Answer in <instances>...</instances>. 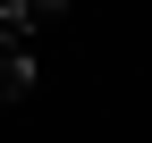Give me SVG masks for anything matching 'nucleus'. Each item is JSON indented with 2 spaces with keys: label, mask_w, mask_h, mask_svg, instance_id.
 I'll return each instance as SVG.
<instances>
[{
  "label": "nucleus",
  "mask_w": 152,
  "mask_h": 143,
  "mask_svg": "<svg viewBox=\"0 0 152 143\" xmlns=\"http://www.w3.org/2000/svg\"><path fill=\"white\" fill-rule=\"evenodd\" d=\"M26 93H34V59L17 34H0V101H26Z\"/></svg>",
  "instance_id": "1"
},
{
  "label": "nucleus",
  "mask_w": 152,
  "mask_h": 143,
  "mask_svg": "<svg viewBox=\"0 0 152 143\" xmlns=\"http://www.w3.org/2000/svg\"><path fill=\"white\" fill-rule=\"evenodd\" d=\"M68 0H0V34H34V25H51Z\"/></svg>",
  "instance_id": "2"
}]
</instances>
